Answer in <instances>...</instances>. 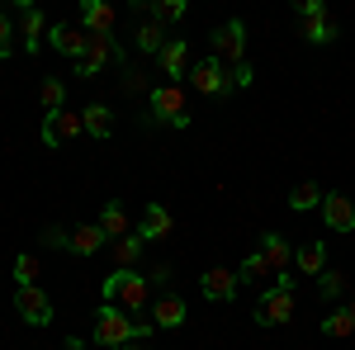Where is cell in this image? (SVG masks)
Masks as SVG:
<instances>
[{
  "label": "cell",
  "mask_w": 355,
  "mask_h": 350,
  "mask_svg": "<svg viewBox=\"0 0 355 350\" xmlns=\"http://www.w3.org/2000/svg\"><path fill=\"white\" fill-rule=\"evenodd\" d=\"M157 326L152 322H137L128 313H119L110 303H100V313H95V346H110V350H123L133 346V341H147Z\"/></svg>",
  "instance_id": "1"
},
{
  "label": "cell",
  "mask_w": 355,
  "mask_h": 350,
  "mask_svg": "<svg viewBox=\"0 0 355 350\" xmlns=\"http://www.w3.org/2000/svg\"><path fill=\"white\" fill-rule=\"evenodd\" d=\"M105 303L119 308V313H142V308H152V284H147V274H137V270H114L110 279H105Z\"/></svg>",
  "instance_id": "2"
},
{
  "label": "cell",
  "mask_w": 355,
  "mask_h": 350,
  "mask_svg": "<svg viewBox=\"0 0 355 350\" xmlns=\"http://www.w3.org/2000/svg\"><path fill=\"white\" fill-rule=\"evenodd\" d=\"M294 270H284V274H275V289H266L261 294V303H256V322L261 326H284L289 317H294Z\"/></svg>",
  "instance_id": "3"
},
{
  "label": "cell",
  "mask_w": 355,
  "mask_h": 350,
  "mask_svg": "<svg viewBox=\"0 0 355 350\" xmlns=\"http://www.w3.org/2000/svg\"><path fill=\"white\" fill-rule=\"evenodd\" d=\"M152 123H166V128H190V95H185V85H171V81H162V85H152Z\"/></svg>",
  "instance_id": "4"
},
{
  "label": "cell",
  "mask_w": 355,
  "mask_h": 350,
  "mask_svg": "<svg viewBox=\"0 0 355 350\" xmlns=\"http://www.w3.org/2000/svg\"><path fill=\"white\" fill-rule=\"evenodd\" d=\"M185 81H190V90H199V95H214V100L232 95V81H227V71H223V62H218L214 53L199 57L190 71H185Z\"/></svg>",
  "instance_id": "5"
},
{
  "label": "cell",
  "mask_w": 355,
  "mask_h": 350,
  "mask_svg": "<svg viewBox=\"0 0 355 350\" xmlns=\"http://www.w3.org/2000/svg\"><path fill=\"white\" fill-rule=\"evenodd\" d=\"M110 62L128 67V57H123V48H119V38H114V33H110V38H90L85 57L76 62V76H85V81H90V76H100V71H105Z\"/></svg>",
  "instance_id": "6"
},
{
  "label": "cell",
  "mask_w": 355,
  "mask_h": 350,
  "mask_svg": "<svg viewBox=\"0 0 355 350\" xmlns=\"http://www.w3.org/2000/svg\"><path fill=\"white\" fill-rule=\"evenodd\" d=\"M299 33L308 38V43H318V48L336 38V24H331V15H327L322 0H299Z\"/></svg>",
  "instance_id": "7"
},
{
  "label": "cell",
  "mask_w": 355,
  "mask_h": 350,
  "mask_svg": "<svg viewBox=\"0 0 355 350\" xmlns=\"http://www.w3.org/2000/svg\"><path fill=\"white\" fill-rule=\"evenodd\" d=\"M209 48H214V57L218 62H246V24L242 19H227L223 28H214V38H209Z\"/></svg>",
  "instance_id": "8"
},
{
  "label": "cell",
  "mask_w": 355,
  "mask_h": 350,
  "mask_svg": "<svg viewBox=\"0 0 355 350\" xmlns=\"http://www.w3.org/2000/svg\"><path fill=\"white\" fill-rule=\"evenodd\" d=\"M85 133L81 114H71V109H62V114H48L43 119V147H67V142H76V137Z\"/></svg>",
  "instance_id": "9"
},
{
  "label": "cell",
  "mask_w": 355,
  "mask_h": 350,
  "mask_svg": "<svg viewBox=\"0 0 355 350\" xmlns=\"http://www.w3.org/2000/svg\"><path fill=\"white\" fill-rule=\"evenodd\" d=\"M15 313H19L28 326H48L53 322V298L43 294L38 284H33V289H15Z\"/></svg>",
  "instance_id": "10"
},
{
  "label": "cell",
  "mask_w": 355,
  "mask_h": 350,
  "mask_svg": "<svg viewBox=\"0 0 355 350\" xmlns=\"http://www.w3.org/2000/svg\"><path fill=\"white\" fill-rule=\"evenodd\" d=\"M199 289H204V298H214V303H232V298L242 294L237 270H227V265H209L199 274Z\"/></svg>",
  "instance_id": "11"
},
{
  "label": "cell",
  "mask_w": 355,
  "mask_h": 350,
  "mask_svg": "<svg viewBox=\"0 0 355 350\" xmlns=\"http://www.w3.org/2000/svg\"><path fill=\"white\" fill-rule=\"evenodd\" d=\"M81 24L90 38H110L114 24H119V10H114L110 0H85L81 5Z\"/></svg>",
  "instance_id": "12"
},
{
  "label": "cell",
  "mask_w": 355,
  "mask_h": 350,
  "mask_svg": "<svg viewBox=\"0 0 355 350\" xmlns=\"http://www.w3.org/2000/svg\"><path fill=\"white\" fill-rule=\"evenodd\" d=\"M15 10H19V38H24V53H38L43 38H48V19H43V10L28 5V0H19Z\"/></svg>",
  "instance_id": "13"
},
{
  "label": "cell",
  "mask_w": 355,
  "mask_h": 350,
  "mask_svg": "<svg viewBox=\"0 0 355 350\" xmlns=\"http://www.w3.org/2000/svg\"><path fill=\"white\" fill-rule=\"evenodd\" d=\"M157 62H162V76L171 85H180V76L190 71V43L185 38H166V48L157 53Z\"/></svg>",
  "instance_id": "14"
},
{
  "label": "cell",
  "mask_w": 355,
  "mask_h": 350,
  "mask_svg": "<svg viewBox=\"0 0 355 350\" xmlns=\"http://www.w3.org/2000/svg\"><path fill=\"white\" fill-rule=\"evenodd\" d=\"M322 218H327V227L331 232H355V199L351 194H327L322 199Z\"/></svg>",
  "instance_id": "15"
},
{
  "label": "cell",
  "mask_w": 355,
  "mask_h": 350,
  "mask_svg": "<svg viewBox=\"0 0 355 350\" xmlns=\"http://www.w3.org/2000/svg\"><path fill=\"white\" fill-rule=\"evenodd\" d=\"M48 38H53V48L62 57H76V62H81L85 48H90V33H81V28H71V24H53V28H48Z\"/></svg>",
  "instance_id": "16"
},
{
  "label": "cell",
  "mask_w": 355,
  "mask_h": 350,
  "mask_svg": "<svg viewBox=\"0 0 355 350\" xmlns=\"http://www.w3.org/2000/svg\"><path fill=\"white\" fill-rule=\"evenodd\" d=\"M180 322H185V298H180V294L152 298V326H157V331H166V326H180Z\"/></svg>",
  "instance_id": "17"
},
{
  "label": "cell",
  "mask_w": 355,
  "mask_h": 350,
  "mask_svg": "<svg viewBox=\"0 0 355 350\" xmlns=\"http://www.w3.org/2000/svg\"><path fill=\"white\" fill-rule=\"evenodd\" d=\"M110 237H105V227L100 222H81V227H71V251L76 256H95V251H105Z\"/></svg>",
  "instance_id": "18"
},
{
  "label": "cell",
  "mask_w": 355,
  "mask_h": 350,
  "mask_svg": "<svg viewBox=\"0 0 355 350\" xmlns=\"http://www.w3.org/2000/svg\"><path fill=\"white\" fill-rule=\"evenodd\" d=\"M261 256H266V265H270L275 274H284V270H294V246L284 242L279 232H270V237L261 242Z\"/></svg>",
  "instance_id": "19"
},
{
  "label": "cell",
  "mask_w": 355,
  "mask_h": 350,
  "mask_svg": "<svg viewBox=\"0 0 355 350\" xmlns=\"http://www.w3.org/2000/svg\"><path fill=\"white\" fill-rule=\"evenodd\" d=\"M137 237H142V242L171 237V213H166L162 204H147V213H142V222H137Z\"/></svg>",
  "instance_id": "20"
},
{
  "label": "cell",
  "mask_w": 355,
  "mask_h": 350,
  "mask_svg": "<svg viewBox=\"0 0 355 350\" xmlns=\"http://www.w3.org/2000/svg\"><path fill=\"white\" fill-rule=\"evenodd\" d=\"M294 270H299V274H313V279H318V274L327 270V246H322V242H303L299 251H294Z\"/></svg>",
  "instance_id": "21"
},
{
  "label": "cell",
  "mask_w": 355,
  "mask_h": 350,
  "mask_svg": "<svg viewBox=\"0 0 355 350\" xmlns=\"http://www.w3.org/2000/svg\"><path fill=\"white\" fill-rule=\"evenodd\" d=\"M81 123L90 137H114V109L110 105H85L81 109Z\"/></svg>",
  "instance_id": "22"
},
{
  "label": "cell",
  "mask_w": 355,
  "mask_h": 350,
  "mask_svg": "<svg viewBox=\"0 0 355 350\" xmlns=\"http://www.w3.org/2000/svg\"><path fill=\"white\" fill-rule=\"evenodd\" d=\"M100 227H105V237H110V242L128 237V209H123L119 199H110V204L100 209Z\"/></svg>",
  "instance_id": "23"
},
{
  "label": "cell",
  "mask_w": 355,
  "mask_h": 350,
  "mask_svg": "<svg viewBox=\"0 0 355 350\" xmlns=\"http://www.w3.org/2000/svg\"><path fill=\"white\" fill-rule=\"evenodd\" d=\"M142 237H137V232H128V237H119V242H114V261H119V270H133L137 261H142Z\"/></svg>",
  "instance_id": "24"
},
{
  "label": "cell",
  "mask_w": 355,
  "mask_h": 350,
  "mask_svg": "<svg viewBox=\"0 0 355 350\" xmlns=\"http://www.w3.org/2000/svg\"><path fill=\"white\" fill-rule=\"evenodd\" d=\"M147 15L166 28V24H180V19L190 15V5H185V0H157V5H147Z\"/></svg>",
  "instance_id": "25"
},
{
  "label": "cell",
  "mask_w": 355,
  "mask_h": 350,
  "mask_svg": "<svg viewBox=\"0 0 355 350\" xmlns=\"http://www.w3.org/2000/svg\"><path fill=\"white\" fill-rule=\"evenodd\" d=\"M322 336H355V317H351V308H331L327 317H322Z\"/></svg>",
  "instance_id": "26"
},
{
  "label": "cell",
  "mask_w": 355,
  "mask_h": 350,
  "mask_svg": "<svg viewBox=\"0 0 355 350\" xmlns=\"http://www.w3.org/2000/svg\"><path fill=\"white\" fill-rule=\"evenodd\" d=\"M38 100H43V114H62L67 109V85L57 81V76H48L43 90H38Z\"/></svg>",
  "instance_id": "27"
},
{
  "label": "cell",
  "mask_w": 355,
  "mask_h": 350,
  "mask_svg": "<svg viewBox=\"0 0 355 350\" xmlns=\"http://www.w3.org/2000/svg\"><path fill=\"white\" fill-rule=\"evenodd\" d=\"M322 199H327V194H322V189L313 185V180H303V185L294 189V194H289V209H294V213H308V209H318V204H322Z\"/></svg>",
  "instance_id": "28"
},
{
  "label": "cell",
  "mask_w": 355,
  "mask_h": 350,
  "mask_svg": "<svg viewBox=\"0 0 355 350\" xmlns=\"http://www.w3.org/2000/svg\"><path fill=\"white\" fill-rule=\"evenodd\" d=\"M137 48H142V53H162L166 48V28L157 24V19H147V24H137Z\"/></svg>",
  "instance_id": "29"
},
{
  "label": "cell",
  "mask_w": 355,
  "mask_h": 350,
  "mask_svg": "<svg viewBox=\"0 0 355 350\" xmlns=\"http://www.w3.org/2000/svg\"><path fill=\"white\" fill-rule=\"evenodd\" d=\"M38 270H43L38 256H28V251L15 256V289H33V284H38Z\"/></svg>",
  "instance_id": "30"
},
{
  "label": "cell",
  "mask_w": 355,
  "mask_h": 350,
  "mask_svg": "<svg viewBox=\"0 0 355 350\" xmlns=\"http://www.w3.org/2000/svg\"><path fill=\"white\" fill-rule=\"evenodd\" d=\"M261 274H270V265H266V256L256 251V256H246V261H242V270H237V284L246 289V284H256Z\"/></svg>",
  "instance_id": "31"
},
{
  "label": "cell",
  "mask_w": 355,
  "mask_h": 350,
  "mask_svg": "<svg viewBox=\"0 0 355 350\" xmlns=\"http://www.w3.org/2000/svg\"><path fill=\"white\" fill-rule=\"evenodd\" d=\"M341 289H346V274H341V270H322V274H318V294H322V298H327V303H331V298H341Z\"/></svg>",
  "instance_id": "32"
},
{
  "label": "cell",
  "mask_w": 355,
  "mask_h": 350,
  "mask_svg": "<svg viewBox=\"0 0 355 350\" xmlns=\"http://www.w3.org/2000/svg\"><path fill=\"white\" fill-rule=\"evenodd\" d=\"M38 242L43 246H53V251H71V227H43V232H38Z\"/></svg>",
  "instance_id": "33"
},
{
  "label": "cell",
  "mask_w": 355,
  "mask_h": 350,
  "mask_svg": "<svg viewBox=\"0 0 355 350\" xmlns=\"http://www.w3.org/2000/svg\"><path fill=\"white\" fill-rule=\"evenodd\" d=\"M142 90L152 95V85H147V76H142L137 67H123V95H142Z\"/></svg>",
  "instance_id": "34"
},
{
  "label": "cell",
  "mask_w": 355,
  "mask_h": 350,
  "mask_svg": "<svg viewBox=\"0 0 355 350\" xmlns=\"http://www.w3.org/2000/svg\"><path fill=\"white\" fill-rule=\"evenodd\" d=\"M10 38H15V19H10V15L0 10V62L15 53V43H10Z\"/></svg>",
  "instance_id": "35"
},
{
  "label": "cell",
  "mask_w": 355,
  "mask_h": 350,
  "mask_svg": "<svg viewBox=\"0 0 355 350\" xmlns=\"http://www.w3.org/2000/svg\"><path fill=\"white\" fill-rule=\"evenodd\" d=\"M227 81H232V90H246V85L256 81V71H251V62H237V67L227 71Z\"/></svg>",
  "instance_id": "36"
},
{
  "label": "cell",
  "mask_w": 355,
  "mask_h": 350,
  "mask_svg": "<svg viewBox=\"0 0 355 350\" xmlns=\"http://www.w3.org/2000/svg\"><path fill=\"white\" fill-rule=\"evenodd\" d=\"M147 284H152V289H166V284H171V265H157L147 274Z\"/></svg>",
  "instance_id": "37"
},
{
  "label": "cell",
  "mask_w": 355,
  "mask_h": 350,
  "mask_svg": "<svg viewBox=\"0 0 355 350\" xmlns=\"http://www.w3.org/2000/svg\"><path fill=\"white\" fill-rule=\"evenodd\" d=\"M62 350H85V341H81V336H67V341H62Z\"/></svg>",
  "instance_id": "38"
},
{
  "label": "cell",
  "mask_w": 355,
  "mask_h": 350,
  "mask_svg": "<svg viewBox=\"0 0 355 350\" xmlns=\"http://www.w3.org/2000/svg\"><path fill=\"white\" fill-rule=\"evenodd\" d=\"M123 350H152V346H142V341H133V346H123Z\"/></svg>",
  "instance_id": "39"
},
{
  "label": "cell",
  "mask_w": 355,
  "mask_h": 350,
  "mask_svg": "<svg viewBox=\"0 0 355 350\" xmlns=\"http://www.w3.org/2000/svg\"><path fill=\"white\" fill-rule=\"evenodd\" d=\"M346 308H351V317H355V298H351V303H346Z\"/></svg>",
  "instance_id": "40"
}]
</instances>
